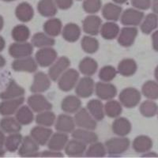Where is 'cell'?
Instances as JSON below:
<instances>
[{"mask_svg": "<svg viewBox=\"0 0 158 158\" xmlns=\"http://www.w3.org/2000/svg\"><path fill=\"white\" fill-rule=\"evenodd\" d=\"M130 146V141L124 137L111 138L105 143V147L108 154L111 156H116L126 152Z\"/></svg>", "mask_w": 158, "mask_h": 158, "instance_id": "cell-1", "label": "cell"}, {"mask_svg": "<svg viewBox=\"0 0 158 158\" xmlns=\"http://www.w3.org/2000/svg\"><path fill=\"white\" fill-rule=\"evenodd\" d=\"M79 78L78 72L74 69L67 70L59 78L58 85L63 92H69L76 86Z\"/></svg>", "mask_w": 158, "mask_h": 158, "instance_id": "cell-2", "label": "cell"}, {"mask_svg": "<svg viewBox=\"0 0 158 158\" xmlns=\"http://www.w3.org/2000/svg\"><path fill=\"white\" fill-rule=\"evenodd\" d=\"M74 121L77 127L83 129L94 131L97 128L96 119L85 108H80L76 112Z\"/></svg>", "mask_w": 158, "mask_h": 158, "instance_id": "cell-3", "label": "cell"}, {"mask_svg": "<svg viewBox=\"0 0 158 158\" xmlns=\"http://www.w3.org/2000/svg\"><path fill=\"white\" fill-rule=\"evenodd\" d=\"M140 92L135 88L124 89L119 94V101L122 105L128 108L137 106L141 101Z\"/></svg>", "mask_w": 158, "mask_h": 158, "instance_id": "cell-4", "label": "cell"}, {"mask_svg": "<svg viewBox=\"0 0 158 158\" xmlns=\"http://www.w3.org/2000/svg\"><path fill=\"white\" fill-rule=\"evenodd\" d=\"M57 59V52L53 48H44L38 51L36 54V63L42 67L52 66Z\"/></svg>", "mask_w": 158, "mask_h": 158, "instance_id": "cell-5", "label": "cell"}, {"mask_svg": "<svg viewBox=\"0 0 158 158\" xmlns=\"http://www.w3.org/2000/svg\"><path fill=\"white\" fill-rule=\"evenodd\" d=\"M70 59L67 57L62 56L57 59L48 70V76L52 81H57L62 74L70 67Z\"/></svg>", "mask_w": 158, "mask_h": 158, "instance_id": "cell-6", "label": "cell"}, {"mask_svg": "<svg viewBox=\"0 0 158 158\" xmlns=\"http://www.w3.org/2000/svg\"><path fill=\"white\" fill-rule=\"evenodd\" d=\"M28 104L31 109L35 112L49 111L52 108V104L48 101L46 97L40 94H35L28 99Z\"/></svg>", "mask_w": 158, "mask_h": 158, "instance_id": "cell-7", "label": "cell"}, {"mask_svg": "<svg viewBox=\"0 0 158 158\" xmlns=\"http://www.w3.org/2000/svg\"><path fill=\"white\" fill-rule=\"evenodd\" d=\"M144 14L138 10L130 8L127 9L121 15V23L127 26H136L141 23Z\"/></svg>", "mask_w": 158, "mask_h": 158, "instance_id": "cell-8", "label": "cell"}, {"mask_svg": "<svg viewBox=\"0 0 158 158\" xmlns=\"http://www.w3.org/2000/svg\"><path fill=\"white\" fill-rule=\"evenodd\" d=\"M95 89L94 81L90 77H85L76 85L75 92L77 97L81 98H87L92 96Z\"/></svg>", "mask_w": 158, "mask_h": 158, "instance_id": "cell-9", "label": "cell"}, {"mask_svg": "<svg viewBox=\"0 0 158 158\" xmlns=\"http://www.w3.org/2000/svg\"><path fill=\"white\" fill-rule=\"evenodd\" d=\"M51 86V78L49 76L43 73L38 72L35 74L34 81L31 86L30 90L35 94H40L47 91Z\"/></svg>", "mask_w": 158, "mask_h": 158, "instance_id": "cell-10", "label": "cell"}, {"mask_svg": "<svg viewBox=\"0 0 158 158\" xmlns=\"http://www.w3.org/2000/svg\"><path fill=\"white\" fill-rule=\"evenodd\" d=\"M96 94L101 100L109 101L116 96L117 89L114 85L108 82H98L95 85Z\"/></svg>", "mask_w": 158, "mask_h": 158, "instance_id": "cell-11", "label": "cell"}, {"mask_svg": "<svg viewBox=\"0 0 158 158\" xmlns=\"http://www.w3.org/2000/svg\"><path fill=\"white\" fill-rule=\"evenodd\" d=\"M137 35H138V29L135 26H128L123 28L118 34V44L123 47H130L135 42Z\"/></svg>", "mask_w": 158, "mask_h": 158, "instance_id": "cell-12", "label": "cell"}, {"mask_svg": "<svg viewBox=\"0 0 158 158\" xmlns=\"http://www.w3.org/2000/svg\"><path fill=\"white\" fill-rule=\"evenodd\" d=\"M39 145L32 137H25L20 148V155L22 156H39Z\"/></svg>", "mask_w": 158, "mask_h": 158, "instance_id": "cell-13", "label": "cell"}, {"mask_svg": "<svg viewBox=\"0 0 158 158\" xmlns=\"http://www.w3.org/2000/svg\"><path fill=\"white\" fill-rule=\"evenodd\" d=\"M75 121L73 117L67 114H63L58 117L56 122V129L62 133H72L75 127Z\"/></svg>", "mask_w": 158, "mask_h": 158, "instance_id": "cell-14", "label": "cell"}, {"mask_svg": "<svg viewBox=\"0 0 158 158\" xmlns=\"http://www.w3.org/2000/svg\"><path fill=\"white\" fill-rule=\"evenodd\" d=\"M53 132L48 127L43 126L36 127L31 131V137L38 143L39 146H45L50 140Z\"/></svg>", "mask_w": 158, "mask_h": 158, "instance_id": "cell-15", "label": "cell"}, {"mask_svg": "<svg viewBox=\"0 0 158 158\" xmlns=\"http://www.w3.org/2000/svg\"><path fill=\"white\" fill-rule=\"evenodd\" d=\"M101 19L96 15L86 17L83 22V30L90 36H96L101 31Z\"/></svg>", "mask_w": 158, "mask_h": 158, "instance_id": "cell-16", "label": "cell"}, {"mask_svg": "<svg viewBox=\"0 0 158 158\" xmlns=\"http://www.w3.org/2000/svg\"><path fill=\"white\" fill-rule=\"evenodd\" d=\"M85 151H86V144L77 139L68 142L65 147V152L67 156H73V157L82 156Z\"/></svg>", "mask_w": 158, "mask_h": 158, "instance_id": "cell-17", "label": "cell"}, {"mask_svg": "<svg viewBox=\"0 0 158 158\" xmlns=\"http://www.w3.org/2000/svg\"><path fill=\"white\" fill-rule=\"evenodd\" d=\"M67 142L68 136L66 135V133L58 132L52 135L50 140L48 142V146L50 150L61 151L66 147Z\"/></svg>", "mask_w": 158, "mask_h": 158, "instance_id": "cell-18", "label": "cell"}, {"mask_svg": "<svg viewBox=\"0 0 158 158\" xmlns=\"http://www.w3.org/2000/svg\"><path fill=\"white\" fill-rule=\"evenodd\" d=\"M72 137L74 139L84 142L85 144H90V145L97 142L98 139V136L97 135V134L94 133V131H90V130L83 129V128H80V129L73 131Z\"/></svg>", "mask_w": 158, "mask_h": 158, "instance_id": "cell-19", "label": "cell"}, {"mask_svg": "<svg viewBox=\"0 0 158 158\" xmlns=\"http://www.w3.org/2000/svg\"><path fill=\"white\" fill-rule=\"evenodd\" d=\"M32 44L29 43L15 44L10 48V53L13 57L23 58L31 56L32 53Z\"/></svg>", "mask_w": 158, "mask_h": 158, "instance_id": "cell-20", "label": "cell"}, {"mask_svg": "<svg viewBox=\"0 0 158 158\" xmlns=\"http://www.w3.org/2000/svg\"><path fill=\"white\" fill-rule=\"evenodd\" d=\"M103 17L108 21L115 22L119 19L122 15V8L114 3H107L102 10Z\"/></svg>", "mask_w": 158, "mask_h": 158, "instance_id": "cell-21", "label": "cell"}, {"mask_svg": "<svg viewBox=\"0 0 158 158\" xmlns=\"http://www.w3.org/2000/svg\"><path fill=\"white\" fill-rule=\"evenodd\" d=\"M81 106L80 99L76 96H68L63 99L62 102V109L66 113H76Z\"/></svg>", "mask_w": 158, "mask_h": 158, "instance_id": "cell-22", "label": "cell"}, {"mask_svg": "<svg viewBox=\"0 0 158 158\" xmlns=\"http://www.w3.org/2000/svg\"><path fill=\"white\" fill-rule=\"evenodd\" d=\"M112 131L118 136H126L131 132V124L126 118H118L112 123Z\"/></svg>", "mask_w": 158, "mask_h": 158, "instance_id": "cell-23", "label": "cell"}, {"mask_svg": "<svg viewBox=\"0 0 158 158\" xmlns=\"http://www.w3.org/2000/svg\"><path fill=\"white\" fill-rule=\"evenodd\" d=\"M37 10L44 17H53L57 13V6L55 0H40L38 2Z\"/></svg>", "mask_w": 158, "mask_h": 158, "instance_id": "cell-24", "label": "cell"}, {"mask_svg": "<svg viewBox=\"0 0 158 158\" xmlns=\"http://www.w3.org/2000/svg\"><path fill=\"white\" fill-rule=\"evenodd\" d=\"M13 67L17 71H26L32 73L37 70V63L32 58H25L15 61Z\"/></svg>", "mask_w": 158, "mask_h": 158, "instance_id": "cell-25", "label": "cell"}, {"mask_svg": "<svg viewBox=\"0 0 158 158\" xmlns=\"http://www.w3.org/2000/svg\"><path fill=\"white\" fill-rule=\"evenodd\" d=\"M87 110L97 121H101L104 118V107L99 100L90 101L87 104Z\"/></svg>", "mask_w": 158, "mask_h": 158, "instance_id": "cell-26", "label": "cell"}, {"mask_svg": "<svg viewBox=\"0 0 158 158\" xmlns=\"http://www.w3.org/2000/svg\"><path fill=\"white\" fill-rule=\"evenodd\" d=\"M32 43L35 47L44 48L52 47L55 44L56 41L52 38V36H49L47 33L38 32V33H36L32 37Z\"/></svg>", "mask_w": 158, "mask_h": 158, "instance_id": "cell-27", "label": "cell"}, {"mask_svg": "<svg viewBox=\"0 0 158 158\" xmlns=\"http://www.w3.org/2000/svg\"><path fill=\"white\" fill-rule=\"evenodd\" d=\"M137 70L136 62L132 59H125L118 63V71L124 77H130L135 74Z\"/></svg>", "mask_w": 158, "mask_h": 158, "instance_id": "cell-28", "label": "cell"}, {"mask_svg": "<svg viewBox=\"0 0 158 158\" xmlns=\"http://www.w3.org/2000/svg\"><path fill=\"white\" fill-rule=\"evenodd\" d=\"M81 29L78 25L74 23H69L63 30V36L68 42H75L80 37Z\"/></svg>", "mask_w": 158, "mask_h": 158, "instance_id": "cell-29", "label": "cell"}, {"mask_svg": "<svg viewBox=\"0 0 158 158\" xmlns=\"http://www.w3.org/2000/svg\"><path fill=\"white\" fill-rule=\"evenodd\" d=\"M62 22L58 18H51L48 20L44 25V30L45 33L51 36H57L62 31Z\"/></svg>", "mask_w": 158, "mask_h": 158, "instance_id": "cell-30", "label": "cell"}, {"mask_svg": "<svg viewBox=\"0 0 158 158\" xmlns=\"http://www.w3.org/2000/svg\"><path fill=\"white\" fill-rule=\"evenodd\" d=\"M97 68L98 65L97 61L89 57L83 59L79 64V70L85 76L94 75L97 72Z\"/></svg>", "mask_w": 158, "mask_h": 158, "instance_id": "cell-31", "label": "cell"}, {"mask_svg": "<svg viewBox=\"0 0 158 158\" xmlns=\"http://www.w3.org/2000/svg\"><path fill=\"white\" fill-rule=\"evenodd\" d=\"M16 15L20 21L26 22L32 19L34 15V11L31 5L27 2H22L17 7Z\"/></svg>", "mask_w": 158, "mask_h": 158, "instance_id": "cell-32", "label": "cell"}, {"mask_svg": "<svg viewBox=\"0 0 158 158\" xmlns=\"http://www.w3.org/2000/svg\"><path fill=\"white\" fill-rule=\"evenodd\" d=\"M100 32L104 39L113 40L119 34V27L112 22H106L101 26Z\"/></svg>", "mask_w": 158, "mask_h": 158, "instance_id": "cell-33", "label": "cell"}, {"mask_svg": "<svg viewBox=\"0 0 158 158\" xmlns=\"http://www.w3.org/2000/svg\"><path fill=\"white\" fill-rule=\"evenodd\" d=\"M153 146V142L147 136H138L133 142V149L138 153L147 152Z\"/></svg>", "mask_w": 158, "mask_h": 158, "instance_id": "cell-34", "label": "cell"}, {"mask_svg": "<svg viewBox=\"0 0 158 158\" xmlns=\"http://www.w3.org/2000/svg\"><path fill=\"white\" fill-rule=\"evenodd\" d=\"M104 111L110 118H116L119 116L123 111L121 103L113 100H109L104 106Z\"/></svg>", "mask_w": 158, "mask_h": 158, "instance_id": "cell-35", "label": "cell"}, {"mask_svg": "<svg viewBox=\"0 0 158 158\" xmlns=\"http://www.w3.org/2000/svg\"><path fill=\"white\" fill-rule=\"evenodd\" d=\"M36 122L40 126L49 127L56 122V115L53 112L50 111V110L42 111V112H40L36 116Z\"/></svg>", "mask_w": 158, "mask_h": 158, "instance_id": "cell-36", "label": "cell"}, {"mask_svg": "<svg viewBox=\"0 0 158 158\" xmlns=\"http://www.w3.org/2000/svg\"><path fill=\"white\" fill-rule=\"evenodd\" d=\"M158 25V18L155 14H149L145 18L144 22L141 25V29L146 34H149L153 32Z\"/></svg>", "mask_w": 158, "mask_h": 158, "instance_id": "cell-37", "label": "cell"}, {"mask_svg": "<svg viewBox=\"0 0 158 158\" xmlns=\"http://www.w3.org/2000/svg\"><path fill=\"white\" fill-rule=\"evenodd\" d=\"M81 48L86 53L94 54L98 50L99 42L95 38L90 36H85L81 40Z\"/></svg>", "mask_w": 158, "mask_h": 158, "instance_id": "cell-38", "label": "cell"}, {"mask_svg": "<svg viewBox=\"0 0 158 158\" xmlns=\"http://www.w3.org/2000/svg\"><path fill=\"white\" fill-rule=\"evenodd\" d=\"M106 147L101 142H94L85 151V156L90 157H102L106 155Z\"/></svg>", "mask_w": 158, "mask_h": 158, "instance_id": "cell-39", "label": "cell"}, {"mask_svg": "<svg viewBox=\"0 0 158 158\" xmlns=\"http://www.w3.org/2000/svg\"><path fill=\"white\" fill-rule=\"evenodd\" d=\"M142 94L147 98L156 100L158 98V83L153 81H146L142 86Z\"/></svg>", "mask_w": 158, "mask_h": 158, "instance_id": "cell-40", "label": "cell"}, {"mask_svg": "<svg viewBox=\"0 0 158 158\" xmlns=\"http://www.w3.org/2000/svg\"><path fill=\"white\" fill-rule=\"evenodd\" d=\"M32 111V110L27 106H23L20 108L17 113V118L18 122L24 125L31 123L34 118Z\"/></svg>", "mask_w": 158, "mask_h": 158, "instance_id": "cell-41", "label": "cell"}, {"mask_svg": "<svg viewBox=\"0 0 158 158\" xmlns=\"http://www.w3.org/2000/svg\"><path fill=\"white\" fill-rule=\"evenodd\" d=\"M23 98H20L15 101H10L3 103L0 107V111L2 115H11L18 109V107L23 103Z\"/></svg>", "mask_w": 158, "mask_h": 158, "instance_id": "cell-42", "label": "cell"}, {"mask_svg": "<svg viewBox=\"0 0 158 158\" xmlns=\"http://www.w3.org/2000/svg\"><path fill=\"white\" fill-rule=\"evenodd\" d=\"M141 113L146 117H153L157 113V104L153 101H146L142 103L140 106Z\"/></svg>", "mask_w": 158, "mask_h": 158, "instance_id": "cell-43", "label": "cell"}, {"mask_svg": "<svg viewBox=\"0 0 158 158\" xmlns=\"http://www.w3.org/2000/svg\"><path fill=\"white\" fill-rule=\"evenodd\" d=\"M117 72L115 67L111 66H105L103 67L99 73V77L104 82H109L116 77Z\"/></svg>", "mask_w": 158, "mask_h": 158, "instance_id": "cell-44", "label": "cell"}, {"mask_svg": "<svg viewBox=\"0 0 158 158\" xmlns=\"http://www.w3.org/2000/svg\"><path fill=\"white\" fill-rule=\"evenodd\" d=\"M29 34V29L25 25H18L13 31V37L19 42H24L28 40Z\"/></svg>", "mask_w": 158, "mask_h": 158, "instance_id": "cell-45", "label": "cell"}, {"mask_svg": "<svg viewBox=\"0 0 158 158\" xmlns=\"http://www.w3.org/2000/svg\"><path fill=\"white\" fill-rule=\"evenodd\" d=\"M2 128L9 133H16L22 129L19 122H17L15 118H10L3 119L1 123Z\"/></svg>", "mask_w": 158, "mask_h": 158, "instance_id": "cell-46", "label": "cell"}, {"mask_svg": "<svg viewBox=\"0 0 158 158\" xmlns=\"http://www.w3.org/2000/svg\"><path fill=\"white\" fill-rule=\"evenodd\" d=\"M101 0H85L83 2V9L86 13L94 15L101 10Z\"/></svg>", "mask_w": 158, "mask_h": 158, "instance_id": "cell-47", "label": "cell"}, {"mask_svg": "<svg viewBox=\"0 0 158 158\" xmlns=\"http://www.w3.org/2000/svg\"><path fill=\"white\" fill-rule=\"evenodd\" d=\"M24 94V89L22 87L18 86L15 82L10 85L7 91L2 95V98H13V97H20Z\"/></svg>", "mask_w": 158, "mask_h": 158, "instance_id": "cell-48", "label": "cell"}, {"mask_svg": "<svg viewBox=\"0 0 158 158\" xmlns=\"http://www.w3.org/2000/svg\"><path fill=\"white\" fill-rule=\"evenodd\" d=\"M22 141V135L15 134L10 136L6 142V146L10 151H15L18 149L19 145Z\"/></svg>", "mask_w": 158, "mask_h": 158, "instance_id": "cell-49", "label": "cell"}, {"mask_svg": "<svg viewBox=\"0 0 158 158\" xmlns=\"http://www.w3.org/2000/svg\"><path fill=\"white\" fill-rule=\"evenodd\" d=\"M134 7L138 10H148L151 6V0H131Z\"/></svg>", "mask_w": 158, "mask_h": 158, "instance_id": "cell-50", "label": "cell"}, {"mask_svg": "<svg viewBox=\"0 0 158 158\" xmlns=\"http://www.w3.org/2000/svg\"><path fill=\"white\" fill-rule=\"evenodd\" d=\"M57 7L61 10H67L73 5V0H55Z\"/></svg>", "mask_w": 158, "mask_h": 158, "instance_id": "cell-51", "label": "cell"}, {"mask_svg": "<svg viewBox=\"0 0 158 158\" xmlns=\"http://www.w3.org/2000/svg\"><path fill=\"white\" fill-rule=\"evenodd\" d=\"M40 156H44V157H62L63 155L59 151H44L43 153L40 154Z\"/></svg>", "mask_w": 158, "mask_h": 158, "instance_id": "cell-52", "label": "cell"}, {"mask_svg": "<svg viewBox=\"0 0 158 158\" xmlns=\"http://www.w3.org/2000/svg\"><path fill=\"white\" fill-rule=\"evenodd\" d=\"M152 40H153V49L158 52V30L153 32V36H152Z\"/></svg>", "mask_w": 158, "mask_h": 158, "instance_id": "cell-53", "label": "cell"}, {"mask_svg": "<svg viewBox=\"0 0 158 158\" xmlns=\"http://www.w3.org/2000/svg\"><path fill=\"white\" fill-rule=\"evenodd\" d=\"M153 12L158 15V0H153V4H152Z\"/></svg>", "mask_w": 158, "mask_h": 158, "instance_id": "cell-54", "label": "cell"}, {"mask_svg": "<svg viewBox=\"0 0 158 158\" xmlns=\"http://www.w3.org/2000/svg\"><path fill=\"white\" fill-rule=\"evenodd\" d=\"M113 2L117 4H123L127 2V0H113Z\"/></svg>", "mask_w": 158, "mask_h": 158, "instance_id": "cell-55", "label": "cell"}, {"mask_svg": "<svg viewBox=\"0 0 158 158\" xmlns=\"http://www.w3.org/2000/svg\"><path fill=\"white\" fill-rule=\"evenodd\" d=\"M155 77H156V81H158V66L156 67V70H155Z\"/></svg>", "mask_w": 158, "mask_h": 158, "instance_id": "cell-56", "label": "cell"}, {"mask_svg": "<svg viewBox=\"0 0 158 158\" xmlns=\"http://www.w3.org/2000/svg\"><path fill=\"white\" fill-rule=\"evenodd\" d=\"M144 156H157V155L155 154V153H147V154L144 155Z\"/></svg>", "mask_w": 158, "mask_h": 158, "instance_id": "cell-57", "label": "cell"}, {"mask_svg": "<svg viewBox=\"0 0 158 158\" xmlns=\"http://www.w3.org/2000/svg\"><path fill=\"white\" fill-rule=\"evenodd\" d=\"M3 1H6V2H10V1H15V0H3Z\"/></svg>", "mask_w": 158, "mask_h": 158, "instance_id": "cell-58", "label": "cell"}, {"mask_svg": "<svg viewBox=\"0 0 158 158\" xmlns=\"http://www.w3.org/2000/svg\"><path fill=\"white\" fill-rule=\"evenodd\" d=\"M78 1H80V0H78Z\"/></svg>", "mask_w": 158, "mask_h": 158, "instance_id": "cell-59", "label": "cell"}]
</instances>
